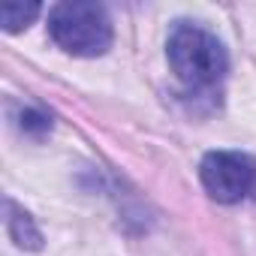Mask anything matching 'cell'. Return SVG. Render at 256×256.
Masks as SVG:
<instances>
[{"mask_svg": "<svg viewBox=\"0 0 256 256\" xmlns=\"http://www.w3.org/2000/svg\"><path fill=\"white\" fill-rule=\"evenodd\" d=\"M18 124H22V130L30 133V136H46L52 130V118L46 112H40V108H24Z\"/></svg>", "mask_w": 256, "mask_h": 256, "instance_id": "cell-6", "label": "cell"}, {"mask_svg": "<svg viewBox=\"0 0 256 256\" xmlns=\"http://www.w3.org/2000/svg\"><path fill=\"white\" fill-rule=\"evenodd\" d=\"M166 54L175 78L190 94H214L229 72V54L223 42L193 22H178L172 28Z\"/></svg>", "mask_w": 256, "mask_h": 256, "instance_id": "cell-1", "label": "cell"}, {"mask_svg": "<svg viewBox=\"0 0 256 256\" xmlns=\"http://www.w3.org/2000/svg\"><path fill=\"white\" fill-rule=\"evenodd\" d=\"M48 36L72 58H100L112 48L114 30L106 6L88 0H64L48 10Z\"/></svg>", "mask_w": 256, "mask_h": 256, "instance_id": "cell-2", "label": "cell"}, {"mask_svg": "<svg viewBox=\"0 0 256 256\" xmlns=\"http://www.w3.org/2000/svg\"><path fill=\"white\" fill-rule=\"evenodd\" d=\"M42 12L40 4H4L0 6V24L6 34H18L24 28H30V22Z\"/></svg>", "mask_w": 256, "mask_h": 256, "instance_id": "cell-5", "label": "cell"}, {"mask_svg": "<svg viewBox=\"0 0 256 256\" xmlns=\"http://www.w3.org/2000/svg\"><path fill=\"white\" fill-rule=\"evenodd\" d=\"M199 181L214 202L235 205L256 187V160L244 151H211L199 163Z\"/></svg>", "mask_w": 256, "mask_h": 256, "instance_id": "cell-3", "label": "cell"}, {"mask_svg": "<svg viewBox=\"0 0 256 256\" xmlns=\"http://www.w3.org/2000/svg\"><path fill=\"white\" fill-rule=\"evenodd\" d=\"M6 232H10V238H12L18 247H24V250H40V247H42V232L36 229L34 217H30L24 208H18L12 199L6 202Z\"/></svg>", "mask_w": 256, "mask_h": 256, "instance_id": "cell-4", "label": "cell"}]
</instances>
